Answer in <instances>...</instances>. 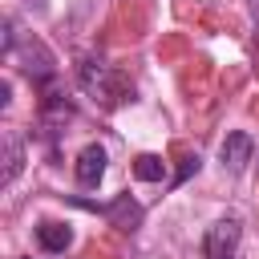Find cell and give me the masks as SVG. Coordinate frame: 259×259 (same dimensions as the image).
<instances>
[{
    "instance_id": "obj_1",
    "label": "cell",
    "mask_w": 259,
    "mask_h": 259,
    "mask_svg": "<svg viewBox=\"0 0 259 259\" xmlns=\"http://www.w3.org/2000/svg\"><path fill=\"white\" fill-rule=\"evenodd\" d=\"M239 239H243L239 219H219V223H210L206 235H202V255H206V259H235Z\"/></svg>"
},
{
    "instance_id": "obj_6",
    "label": "cell",
    "mask_w": 259,
    "mask_h": 259,
    "mask_svg": "<svg viewBox=\"0 0 259 259\" xmlns=\"http://www.w3.org/2000/svg\"><path fill=\"white\" fill-rule=\"evenodd\" d=\"M20 166H24V142H20V134L8 130V134H4V186L16 182Z\"/></svg>"
},
{
    "instance_id": "obj_7",
    "label": "cell",
    "mask_w": 259,
    "mask_h": 259,
    "mask_svg": "<svg viewBox=\"0 0 259 259\" xmlns=\"http://www.w3.org/2000/svg\"><path fill=\"white\" fill-rule=\"evenodd\" d=\"M36 243H40L45 251L61 255V251L73 243V231H69L65 223H40V227H36Z\"/></svg>"
},
{
    "instance_id": "obj_2",
    "label": "cell",
    "mask_w": 259,
    "mask_h": 259,
    "mask_svg": "<svg viewBox=\"0 0 259 259\" xmlns=\"http://www.w3.org/2000/svg\"><path fill=\"white\" fill-rule=\"evenodd\" d=\"M77 206H85V210H97V214H105L117 231H138V223H142V206L130 198V194H117L113 202H89V198H73Z\"/></svg>"
},
{
    "instance_id": "obj_4",
    "label": "cell",
    "mask_w": 259,
    "mask_h": 259,
    "mask_svg": "<svg viewBox=\"0 0 259 259\" xmlns=\"http://www.w3.org/2000/svg\"><path fill=\"white\" fill-rule=\"evenodd\" d=\"M251 150H255V138H251V134H243V130L227 134V138H223V146H219L223 170H231V174H243V170H247V162H251Z\"/></svg>"
},
{
    "instance_id": "obj_9",
    "label": "cell",
    "mask_w": 259,
    "mask_h": 259,
    "mask_svg": "<svg viewBox=\"0 0 259 259\" xmlns=\"http://www.w3.org/2000/svg\"><path fill=\"white\" fill-rule=\"evenodd\" d=\"M190 174H198V154H194V158H186V162H182V170H178V174H174V182H170V186H182V182H186V178H190Z\"/></svg>"
},
{
    "instance_id": "obj_8",
    "label": "cell",
    "mask_w": 259,
    "mask_h": 259,
    "mask_svg": "<svg viewBox=\"0 0 259 259\" xmlns=\"http://www.w3.org/2000/svg\"><path fill=\"white\" fill-rule=\"evenodd\" d=\"M134 178L138 182H162L166 178V162L158 154H138L134 158Z\"/></svg>"
},
{
    "instance_id": "obj_5",
    "label": "cell",
    "mask_w": 259,
    "mask_h": 259,
    "mask_svg": "<svg viewBox=\"0 0 259 259\" xmlns=\"http://www.w3.org/2000/svg\"><path fill=\"white\" fill-rule=\"evenodd\" d=\"M105 178V150L97 146V142H89L81 154H77V182L89 190V186H97Z\"/></svg>"
},
{
    "instance_id": "obj_10",
    "label": "cell",
    "mask_w": 259,
    "mask_h": 259,
    "mask_svg": "<svg viewBox=\"0 0 259 259\" xmlns=\"http://www.w3.org/2000/svg\"><path fill=\"white\" fill-rule=\"evenodd\" d=\"M247 8H251V20L259 24V0H247Z\"/></svg>"
},
{
    "instance_id": "obj_3",
    "label": "cell",
    "mask_w": 259,
    "mask_h": 259,
    "mask_svg": "<svg viewBox=\"0 0 259 259\" xmlns=\"http://www.w3.org/2000/svg\"><path fill=\"white\" fill-rule=\"evenodd\" d=\"M77 81H81V89H85V93L113 101V69H109L101 57H85V61L77 65Z\"/></svg>"
}]
</instances>
